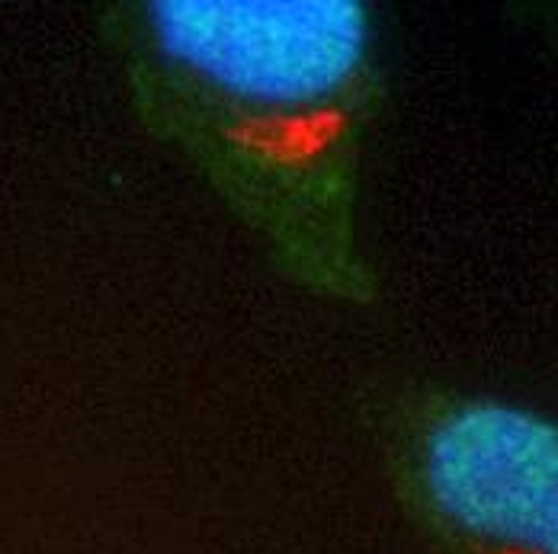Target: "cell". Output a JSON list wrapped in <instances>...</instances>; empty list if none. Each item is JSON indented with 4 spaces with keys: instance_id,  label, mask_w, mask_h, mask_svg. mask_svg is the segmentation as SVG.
<instances>
[{
    "instance_id": "obj_1",
    "label": "cell",
    "mask_w": 558,
    "mask_h": 554,
    "mask_svg": "<svg viewBox=\"0 0 558 554\" xmlns=\"http://www.w3.org/2000/svg\"><path fill=\"white\" fill-rule=\"evenodd\" d=\"M142 56L190 145L292 263L340 273L350 176L369 90L356 0H158Z\"/></svg>"
},
{
    "instance_id": "obj_2",
    "label": "cell",
    "mask_w": 558,
    "mask_h": 554,
    "mask_svg": "<svg viewBox=\"0 0 558 554\" xmlns=\"http://www.w3.org/2000/svg\"><path fill=\"white\" fill-rule=\"evenodd\" d=\"M404 494L437 554H558V430L507 401L424 427Z\"/></svg>"
}]
</instances>
